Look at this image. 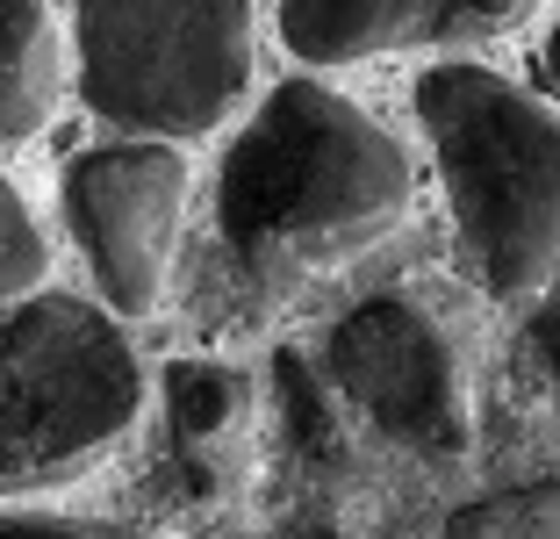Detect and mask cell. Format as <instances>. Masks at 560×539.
Here are the masks:
<instances>
[{"label": "cell", "instance_id": "7a4b0ae2", "mask_svg": "<svg viewBox=\"0 0 560 539\" xmlns=\"http://www.w3.org/2000/svg\"><path fill=\"white\" fill-rule=\"evenodd\" d=\"M417 123L439 151L475 280L503 302L539 295L560 266V108L489 66L445 58L417 80Z\"/></svg>", "mask_w": 560, "mask_h": 539}, {"label": "cell", "instance_id": "5b68a950", "mask_svg": "<svg viewBox=\"0 0 560 539\" xmlns=\"http://www.w3.org/2000/svg\"><path fill=\"white\" fill-rule=\"evenodd\" d=\"M330 381L381 439L453 460L475 439L467 367L417 295H366L330 324Z\"/></svg>", "mask_w": 560, "mask_h": 539}, {"label": "cell", "instance_id": "3957f363", "mask_svg": "<svg viewBox=\"0 0 560 539\" xmlns=\"http://www.w3.org/2000/svg\"><path fill=\"white\" fill-rule=\"evenodd\" d=\"M144 417V359L80 295L0 310V496L80 482Z\"/></svg>", "mask_w": 560, "mask_h": 539}, {"label": "cell", "instance_id": "6da1fadb", "mask_svg": "<svg viewBox=\"0 0 560 539\" xmlns=\"http://www.w3.org/2000/svg\"><path fill=\"white\" fill-rule=\"evenodd\" d=\"M410 216V151L396 130L324 80H288L237 130L215 223L259 288L324 280L374 252Z\"/></svg>", "mask_w": 560, "mask_h": 539}, {"label": "cell", "instance_id": "7c38bea8", "mask_svg": "<svg viewBox=\"0 0 560 539\" xmlns=\"http://www.w3.org/2000/svg\"><path fill=\"white\" fill-rule=\"evenodd\" d=\"M280 417H288V432H295V446L310 460H324V454H338V417H330V403H324V389L310 381V367H302L295 353H280Z\"/></svg>", "mask_w": 560, "mask_h": 539}, {"label": "cell", "instance_id": "9c48e42d", "mask_svg": "<svg viewBox=\"0 0 560 539\" xmlns=\"http://www.w3.org/2000/svg\"><path fill=\"white\" fill-rule=\"evenodd\" d=\"M66 87V15L0 0V145H22L50 123Z\"/></svg>", "mask_w": 560, "mask_h": 539}, {"label": "cell", "instance_id": "8992f818", "mask_svg": "<svg viewBox=\"0 0 560 539\" xmlns=\"http://www.w3.org/2000/svg\"><path fill=\"white\" fill-rule=\"evenodd\" d=\"M187 195H195V165L180 145H101L66 165V223L116 324L159 310Z\"/></svg>", "mask_w": 560, "mask_h": 539}, {"label": "cell", "instance_id": "4fadbf2b", "mask_svg": "<svg viewBox=\"0 0 560 539\" xmlns=\"http://www.w3.org/2000/svg\"><path fill=\"white\" fill-rule=\"evenodd\" d=\"M0 539H151L116 518H0Z\"/></svg>", "mask_w": 560, "mask_h": 539}, {"label": "cell", "instance_id": "5bb4252c", "mask_svg": "<svg viewBox=\"0 0 560 539\" xmlns=\"http://www.w3.org/2000/svg\"><path fill=\"white\" fill-rule=\"evenodd\" d=\"M532 359H539L546 375V395H553V417H560V295L532 317Z\"/></svg>", "mask_w": 560, "mask_h": 539}, {"label": "cell", "instance_id": "2e32d148", "mask_svg": "<svg viewBox=\"0 0 560 539\" xmlns=\"http://www.w3.org/2000/svg\"><path fill=\"white\" fill-rule=\"evenodd\" d=\"M316 539H330V532H316Z\"/></svg>", "mask_w": 560, "mask_h": 539}, {"label": "cell", "instance_id": "52a82bcc", "mask_svg": "<svg viewBox=\"0 0 560 539\" xmlns=\"http://www.w3.org/2000/svg\"><path fill=\"white\" fill-rule=\"evenodd\" d=\"M517 22V8H445V0H288L273 8L280 44L302 66H360L381 50H467Z\"/></svg>", "mask_w": 560, "mask_h": 539}, {"label": "cell", "instance_id": "9a60e30c", "mask_svg": "<svg viewBox=\"0 0 560 539\" xmlns=\"http://www.w3.org/2000/svg\"><path fill=\"white\" fill-rule=\"evenodd\" d=\"M539 72H546V87L560 94V22L546 30V44H539Z\"/></svg>", "mask_w": 560, "mask_h": 539}, {"label": "cell", "instance_id": "30bf717a", "mask_svg": "<svg viewBox=\"0 0 560 539\" xmlns=\"http://www.w3.org/2000/svg\"><path fill=\"white\" fill-rule=\"evenodd\" d=\"M445 539H560V474L511 482L445 518Z\"/></svg>", "mask_w": 560, "mask_h": 539}, {"label": "cell", "instance_id": "ba28073f", "mask_svg": "<svg viewBox=\"0 0 560 539\" xmlns=\"http://www.w3.org/2000/svg\"><path fill=\"white\" fill-rule=\"evenodd\" d=\"M165 432L173 460L195 496H223L252 460V381L215 359H173L165 367Z\"/></svg>", "mask_w": 560, "mask_h": 539}, {"label": "cell", "instance_id": "8fae6325", "mask_svg": "<svg viewBox=\"0 0 560 539\" xmlns=\"http://www.w3.org/2000/svg\"><path fill=\"white\" fill-rule=\"evenodd\" d=\"M44 274H50V245L36 230L30 202L8 173H0V310H15L30 295H44Z\"/></svg>", "mask_w": 560, "mask_h": 539}, {"label": "cell", "instance_id": "277c9868", "mask_svg": "<svg viewBox=\"0 0 560 539\" xmlns=\"http://www.w3.org/2000/svg\"><path fill=\"white\" fill-rule=\"evenodd\" d=\"M80 101L130 145H187L223 130L259 80V8H72Z\"/></svg>", "mask_w": 560, "mask_h": 539}]
</instances>
